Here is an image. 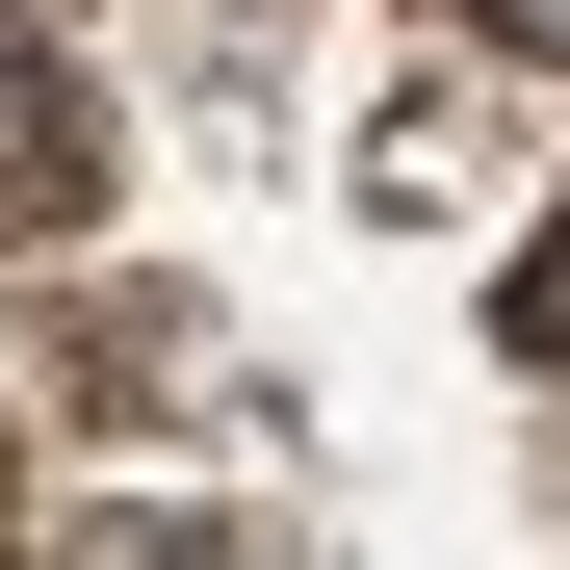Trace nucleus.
Here are the masks:
<instances>
[{
  "mask_svg": "<svg viewBox=\"0 0 570 570\" xmlns=\"http://www.w3.org/2000/svg\"><path fill=\"white\" fill-rule=\"evenodd\" d=\"M78 208H105V105L0 27V234H78Z\"/></svg>",
  "mask_w": 570,
  "mask_h": 570,
  "instance_id": "obj_1",
  "label": "nucleus"
},
{
  "mask_svg": "<svg viewBox=\"0 0 570 570\" xmlns=\"http://www.w3.org/2000/svg\"><path fill=\"white\" fill-rule=\"evenodd\" d=\"M493 27H519V52H570V0H493Z\"/></svg>",
  "mask_w": 570,
  "mask_h": 570,
  "instance_id": "obj_2",
  "label": "nucleus"
},
{
  "mask_svg": "<svg viewBox=\"0 0 570 570\" xmlns=\"http://www.w3.org/2000/svg\"><path fill=\"white\" fill-rule=\"evenodd\" d=\"M519 312H544V337H570V234H544V285H519Z\"/></svg>",
  "mask_w": 570,
  "mask_h": 570,
  "instance_id": "obj_3",
  "label": "nucleus"
},
{
  "mask_svg": "<svg viewBox=\"0 0 570 570\" xmlns=\"http://www.w3.org/2000/svg\"><path fill=\"white\" fill-rule=\"evenodd\" d=\"M105 570H234V544H105Z\"/></svg>",
  "mask_w": 570,
  "mask_h": 570,
  "instance_id": "obj_4",
  "label": "nucleus"
},
{
  "mask_svg": "<svg viewBox=\"0 0 570 570\" xmlns=\"http://www.w3.org/2000/svg\"><path fill=\"white\" fill-rule=\"evenodd\" d=\"M0 493H27V441H0Z\"/></svg>",
  "mask_w": 570,
  "mask_h": 570,
  "instance_id": "obj_5",
  "label": "nucleus"
}]
</instances>
